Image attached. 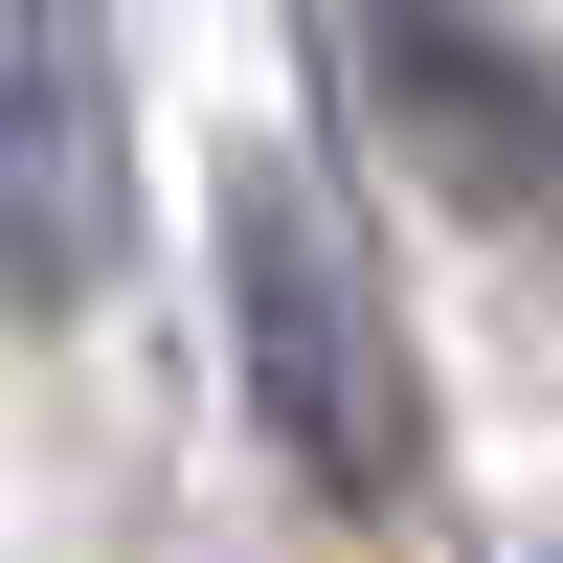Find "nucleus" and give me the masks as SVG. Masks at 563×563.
I'll use <instances>...</instances> for the list:
<instances>
[{
  "label": "nucleus",
  "mask_w": 563,
  "mask_h": 563,
  "mask_svg": "<svg viewBox=\"0 0 563 563\" xmlns=\"http://www.w3.org/2000/svg\"><path fill=\"white\" fill-rule=\"evenodd\" d=\"M135 249V135H113V45L90 0H0V294L90 316Z\"/></svg>",
  "instance_id": "2"
},
{
  "label": "nucleus",
  "mask_w": 563,
  "mask_h": 563,
  "mask_svg": "<svg viewBox=\"0 0 563 563\" xmlns=\"http://www.w3.org/2000/svg\"><path fill=\"white\" fill-rule=\"evenodd\" d=\"M225 316H249V384H271V429H294L316 496H406V474H429L406 316L361 294V249L294 203V180H249V203H225Z\"/></svg>",
  "instance_id": "1"
},
{
  "label": "nucleus",
  "mask_w": 563,
  "mask_h": 563,
  "mask_svg": "<svg viewBox=\"0 0 563 563\" xmlns=\"http://www.w3.org/2000/svg\"><path fill=\"white\" fill-rule=\"evenodd\" d=\"M361 68L451 90V113H429V158H451V180H541V158H563V90H541V68H496L451 0H384V23H361Z\"/></svg>",
  "instance_id": "3"
}]
</instances>
